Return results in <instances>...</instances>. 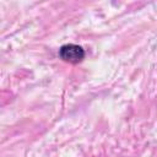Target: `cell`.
Listing matches in <instances>:
<instances>
[{
    "label": "cell",
    "instance_id": "obj_1",
    "mask_svg": "<svg viewBox=\"0 0 157 157\" xmlns=\"http://www.w3.org/2000/svg\"><path fill=\"white\" fill-rule=\"evenodd\" d=\"M59 56L70 64H77L85 58V50L77 44H65L59 49Z\"/></svg>",
    "mask_w": 157,
    "mask_h": 157
}]
</instances>
